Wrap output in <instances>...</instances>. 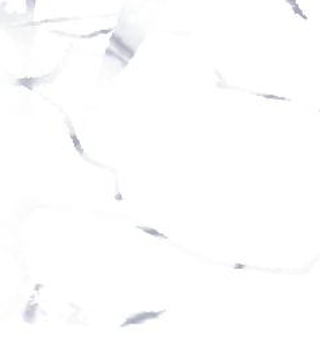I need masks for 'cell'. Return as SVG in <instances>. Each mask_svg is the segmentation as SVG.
Returning <instances> with one entry per match:
<instances>
[{"mask_svg":"<svg viewBox=\"0 0 320 339\" xmlns=\"http://www.w3.org/2000/svg\"><path fill=\"white\" fill-rule=\"evenodd\" d=\"M261 98H266V99H273V100H288L285 98H278V96H274V95H265V93H257Z\"/></svg>","mask_w":320,"mask_h":339,"instance_id":"cell-5","label":"cell"},{"mask_svg":"<svg viewBox=\"0 0 320 339\" xmlns=\"http://www.w3.org/2000/svg\"><path fill=\"white\" fill-rule=\"evenodd\" d=\"M69 135H70V139H72L73 142V146H74V149L78 151V154L80 155H84V150L83 147H81V143H80V141H78V137L77 134L74 133V130H73L72 126H69Z\"/></svg>","mask_w":320,"mask_h":339,"instance_id":"cell-2","label":"cell"},{"mask_svg":"<svg viewBox=\"0 0 320 339\" xmlns=\"http://www.w3.org/2000/svg\"><path fill=\"white\" fill-rule=\"evenodd\" d=\"M26 3V8L28 12H32V10L35 8V4H36V0H25Z\"/></svg>","mask_w":320,"mask_h":339,"instance_id":"cell-4","label":"cell"},{"mask_svg":"<svg viewBox=\"0 0 320 339\" xmlns=\"http://www.w3.org/2000/svg\"><path fill=\"white\" fill-rule=\"evenodd\" d=\"M285 1H286L288 4H290V5H292V10H293V12H294V14H297V15H299V16H301V18H303L304 21H307V19H308V16L305 15L304 12L301 11V8H300L299 5H297V1H296V0H285Z\"/></svg>","mask_w":320,"mask_h":339,"instance_id":"cell-3","label":"cell"},{"mask_svg":"<svg viewBox=\"0 0 320 339\" xmlns=\"http://www.w3.org/2000/svg\"><path fill=\"white\" fill-rule=\"evenodd\" d=\"M42 80L41 78H34V77H25V78H18L16 80V84L21 85V87H26L27 89H32V88L38 85Z\"/></svg>","mask_w":320,"mask_h":339,"instance_id":"cell-1","label":"cell"}]
</instances>
